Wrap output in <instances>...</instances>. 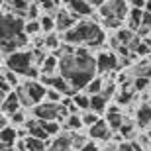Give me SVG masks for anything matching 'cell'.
Returning a JSON list of instances; mask_svg holds the SVG:
<instances>
[{"instance_id":"obj_43","label":"cell","mask_w":151,"mask_h":151,"mask_svg":"<svg viewBox=\"0 0 151 151\" xmlns=\"http://www.w3.org/2000/svg\"><path fill=\"white\" fill-rule=\"evenodd\" d=\"M81 151H100V149H98V145H96V143H86V145H84Z\"/></svg>"},{"instance_id":"obj_18","label":"cell","mask_w":151,"mask_h":151,"mask_svg":"<svg viewBox=\"0 0 151 151\" xmlns=\"http://www.w3.org/2000/svg\"><path fill=\"white\" fill-rule=\"evenodd\" d=\"M108 98L104 94H96V96H90V110L96 114H106L108 110Z\"/></svg>"},{"instance_id":"obj_35","label":"cell","mask_w":151,"mask_h":151,"mask_svg":"<svg viewBox=\"0 0 151 151\" xmlns=\"http://www.w3.org/2000/svg\"><path fill=\"white\" fill-rule=\"evenodd\" d=\"M39 10H41V6L37 4V2H32V4H29V8L28 10H26V22H28V20H39Z\"/></svg>"},{"instance_id":"obj_34","label":"cell","mask_w":151,"mask_h":151,"mask_svg":"<svg viewBox=\"0 0 151 151\" xmlns=\"http://www.w3.org/2000/svg\"><path fill=\"white\" fill-rule=\"evenodd\" d=\"M102 118H100V114H96V112H92V110H88V112H83V122H84V126L86 128H92L96 122H100Z\"/></svg>"},{"instance_id":"obj_13","label":"cell","mask_w":151,"mask_h":151,"mask_svg":"<svg viewBox=\"0 0 151 151\" xmlns=\"http://www.w3.org/2000/svg\"><path fill=\"white\" fill-rule=\"evenodd\" d=\"M18 110H22V102L18 98V92L14 90V92H10V94L2 100V114L12 116V114H16Z\"/></svg>"},{"instance_id":"obj_14","label":"cell","mask_w":151,"mask_h":151,"mask_svg":"<svg viewBox=\"0 0 151 151\" xmlns=\"http://www.w3.org/2000/svg\"><path fill=\"white\" fill-rule=\"evenodd\" d=\"M135 124L139 126L141 129H149L151 128V104L145 102L137 108V114H135Z\"/></svg>"},{"instance_id":"obj_39","label":"cell","mask_w":151,"mask_h":151,"mask_svg":"<svg viewBox=\"0 0 151 151\" xmlns=\"http://www.w3.org/2000/svg\"><path fill=\"white\" fill-rule=\"evenodd\" d=\"M10 92H14V86H12L10 83H6L4 78H2V83H0V94H2V100H4Z\"/></svg>"},{"instance_id":"obj_17","label":"cell","mask_w":151,"mask_h":151,"mask_svg":"<svg viewBox=\"0 0 151 151\" xmlns=\"http://www.w3.org/2000/svg\"><path fill=\"white\" fill-rule=\"evenodd\" d=\"M39 24H41V34L49 35L53 32H57V18L53 14H43L39 18Z\"/></svg>"},{"instance_id":"obj_27","label":"cell","mask_w":151,"mask_h":151,"mask_svg":"<svg viewBox=\"0 0 151 151\" xmlns=\"http://www.w3.org/2000/svg\"><path fill=\"white\" fill-rule=\"evenodd\" d=\"M132 75H134V78H137V77L151 78V65L149 63H137V65H134V69H132Z\"/></svg>"},{"instance_id":"obj_4","label":"cell","mask_w":151,"mask_h":151,"mask_svg":"<svg viewBox=\"0 0 151 151\" xmlns=\"http://www.w3.org/2000/svg\"><path fill=\"white\" fill-rule=\"evenodd\" d=\"M4 65L12 71H16L18 75H26L29 69L34 67V57H32V51H16V53H12L10 57H6L4 59Z\"/></svg>"},{"instance_id":"obj_6","label":"cell","mask_w":151,"mask_h":151,"mask_svg":"<svg viewBox=\"0 0 151 151\" xmlns=\"http://www.w3.org/2000/svg\"><path fill=\"white\" fill-rule=\"evenodd\" d=\"M120 67V57L114 55L112 51H100L96 55V71L98 73H108V71H116Z\"/></svg>"},{"instance_id":"obj_5","label":"cell","mask_w":151,"mask_h":151,"mask_svg":"<svg viewBox=\"0 0 151 151\" xmlns=\"http://www.w3.org/2000/svg\"><path fill=\"white\" fill-rule=\"evenodd\" d=\"M129 12V4L128 0H108L106 4H102L98 8V14L102 16V20H108V18H118V20H124Z\"/></svg>"},{"instance_id":"obj_3","label":"cell","mask_w":151,"mask_h":151,"mask_svg":"<svg viewBox=\"0 0 151 151\" xmlns=\"http://www.w3.org/2000/svg\"><path fill=\"white\" fill-rule=\"evenodd\" d=\"M26 32V20L14 12L2 16V41H12Z\"/></svg>"},{"instance_id":"obj_33","label":"cell","mask_w":151,"mask_h":151,"mask_svg":"<svg viewBox=\"0 0 151 151\" xmlns=\"http://www.w3.org/2000/svg\"><path fill=\"white\" fill-rule=\"evenodd\" d=\"M26 143H28V151H47L45 141L35 139V137H32V135H29L28 139H26Z\"/></svg>"},{"instance_id":"obj_31","label":"cell","mask_w":151,"mask_h":151,"mask_svg":"<svg viewBox=\"0 0 151 151\" xmlns=\"http://www.w3.org/2000/svg\"><path fill=\"white\" fill-rule=\"evenodd\" d=\"M132 86H134L135 92H143L151 86V78H143V77H137L132 81Z\"/></svg>"},{"instance_id":"obj_41","label":"cell","mask_w":151,"mask_h":151,"mask_svg":"<svg viewBox=\"0 0 151 151\" xmlns=\"http://www.w3.org/2000/svg\"><path fill=\"white\" fill-rule=\"evenodd\" d=\"M116 149H118V151H135L132 141H122V143H118Z\"/></svg>"},{"instance_id":"obj_26","label":"cell","mask_w":151,"mask_h":151,"mask_svg":"<svg viewBox=\"0 0 151 151\" xmlns=\"http://www.w3.org/2000/svg\"><path fill=\"white\" fill-rule=\"evenodd\" d=\"M2 78H4L6 83H10L12 86H14V90H16L18 86H20V75H18L16 71H12V69H8L6 65L2 67Z\"/></svg>"},{"instance_id":"obj_9","label":"cell","mask_w":151,"mask_h":151,"mask_svg":"<svg viewBox=\"0 0 151 151\" xmlns=\"http://www.w3.org/2000/svg\"><path fill=\"white\" fill-rule=\"evenodd\" d=\"M26 88H28V94L29 98H32V102H34L35 106L37 104H41V102H45V96H47V86H45L41 81H26Z\"/></svg>"},{"instance_id":"obj_8","label":"cell","mask_w":151,"mask_h":151,"mask_svg":"<svg viewBox=\"0 0 151 151\" xmlns=\"http://www.w3.org/2000/svg\"><path fill=\"white\" fill-rule=\"evenodd\" d=\"M69 12H73L75 16L83 18H92L94 16V6L90 4L88 0H69V4L65 6Z\"/></svg>"},{"instance_id":"obj_40","label":"cell","mask_w":151,"mask_h":151,"mask_svg":"<svg viewBox=\"0 0 151 151\" xmlns=\"http://www.w3.org/2000/svg\"><path fill=\"white\" fill-rule=\"evenodd\" d=\"M114 92H116V84H114V83H106V86H104V90H102V94L110 100V98L114 96Z\"/></svg>"},{"instance_id":"obj_10","label":"cell","mask_w":151,"mask_h":151,"mask_svg":"<svg viewBox=\"0 0 151 151\" xmlns=\"http://www.w3.org/2000/svg\"><path fill=\"white\" fill-rule=\"evenodd\" d=\"M88 137L94 141H108L112 139V128L108 126L106 120H100L92 128H88Z\"/></svg>"},{"instance_id":"obj_20","label":"cell","mask_w":151,"mask_h":151,"mask_svg":"<svg viewBox=\"0 0 151 151\" xmlns=\"http://www.w3.org/2000/svg\"><path fill=\"white\" fill-rule=\"evenodd\" d=\"M57 69H59V59L55 55H49L45 59V63L41 65V75L43 77H53V75H57L55 73Z\"/></svg>"},{"instance_id":"obj_7","label":"cell","mask_w":151,"mask_h":151,"mask_svg":"<svg viewBox=\"0 0 151 151\" xmlns=\"http://www.w3.org/2000/svg\"><path fill=\"white\" fill-rule=\"evenodd\" d=\"M57 32L59 34H67L69 29H73L75 26H77L78 22H81V18L75 16L73 12H69L67 8H59V12H57Z\"/></svg>"},{"instance_id":"obj_30","label":"cell","mask_w":151,"mask_h":151,"mask_svg":"<svg viewBox=\"0 0 151 151\" xmlns=\"http://www.w3.org/2000/svg\"><path fill=\"white\" fill-rule=\"evenodd\" d=\"M26 34L29 37H35V35L41 34V24H39V20H28L26 22Z\"/></svg>"},{"instance_id":"obj_46","label":"cell","mask_w":151,"mask_h":151,"mask_svg":"<svg viewBox=\"0 0 151 151\" xmlns=\"http://www.w3.org/2000/svg\"><path fill=\"white\" fill-rule=\"evenodd\" d=\"M147 135H149V139H151V128H149V134H147Z\"/></svg>"},{"instance_id":"obj_22","label":"cell","mask_w":151,"mask_h":151,"mask_svg":"<svg viewBox=\"0 0 151 151\" xmlns=\"http://www.w3.org/2000/svg\"><path fill=\"white\" fill-rule=\"evenodd\" d=\"M61 45H63V35L59 34V32H53V34L45 35V49H49V51L55 53Z\"/></svg>"},{"instance_id":"obj_19","label":"cell","mask_w":151,"mask_h":151,"mask_svg":"<svg viewBox=\"0 0 151 151\" xmlns=\"http://www.w3.org/2000/svg\"><path fill=\"white\" fill-rule=\"evenodd\" d=\"M104 86H106V83H104V78L96 75V77L92 78V81H90L88 84H86V88H84L83 92H86L88 96H96V94H102V90H104Z\"/></svg>"},{"instance_id":"obj_1","label":"cell","mask_w":151,"mask_h":151,"mask_svg":"<svg viewBox=\"0 0 151 151\" xmlns=\"http://www.w3.org/2000/svg\"><path fill=\"white\" fill-rule=\"evenodd\" d=\"M106 39L104 29L98 24L90 22V20H81L73 29H69L67 34H63V43L69 45H86L88 49L100 47Z\"/></svg>"},{"instance_id":"obj_36","label":"cell","mask_w":151,"mask_h":151,"mask_svg":"<svg viewBox=\"0 0 151 151\" xmlns=\"http://www.w3.org/2000/svg\"><path fill=\"white\" fill-rule=\"evenodd\" d=\"M10 122L14 124V126H26V122H28V116H26V112L22 110H18L16 114H12L10 116Z\"/></svg>"},{"instance_id":"obj_23","label":"cell","mask_w":151,"mask_h":151,"mask_svg":"<svg viewBox=\"0 0 151 151\" xmlns=\"http://www.w3.org/2000/svg\"><path fill=\"white\" fill-rule=\"evenodd\" d=\"M39 124L43 126V129L47 132L49 135H61V129H63V126H61V122H57V120H39Z\"/></svg>"},{"instance_id":"obj_45","label":"cell","mask_w":151,"mask_h":151,"mask_svg":"<svg viewBox=\"0 0 151 151\" xmlns=\"http://www.w3.org/2000/svg\"><path fill=\"white\" fill-rule=\"evenodd\" d=\"M145 12H149V14H151V0H147V4H145Z\"/></svg>"},{"instance_id":"obj_2","label":"cell","mask_w":151,"mask_h":151,"mask_svg":"<svg viewBox=\"0 0 151 151\" xmlns=\"http://www.w3.org/2000/svg\"><path fill=\"white\" fill-rule=\"evenodd\" d=\"M71 116L67 108L63 104H55V102H41L37 106H34V118L37 120H57V122H63Z\"/></svg>"},{"instance_id":"obj_21","label":"cell","mask_w":151,"mask_h":151,"mask_svg":"<svg viewBox=\"0 0 151 151\" xmlns=\"http://www.w3.org/2000/svg\"><path fill=\"white\" fill-rule=\"evenodd\" d=\"M104 120H106L108 126L112 128V132H120V128L126 124V118L120 112H106V118H104Z\"/></svg>"},{"instance_id":"obj_42","label":"cell","mask_w":151,"mask_h":151,"mask_svg":"<svg viewBox=\"0 0 151 151\" xmlns=\"http://www.w3.org/2000/svg\"><path fill=\"white\" fill-rule=\"evenodd\" d=\"M128 4L132 6V8H141V10H145L147 0H128Z\"/></svg>"},{"instance_id":"obj_24","label":"cell","mask_w":151,"mask_h":151,"mask_svg":"<svg viewBox=\"0 0 151 151\" xmlns=\"http://www.w3.org/2000/svg\"><path fill=\"white\" fill-rule=\"evenodd\" d=\"M65 129H69V132H78V129L84 126V122H83V116H78V114H71V116L65 120Z\"/></svg>"},{"instance_id":"obj_16","label":"cell","mask_w":151,"mask_h":151,"mask_svg":"<svg viewBox=\"0 0 151 151\" xmlns=\"http://www.w3.org/2000/svg\"><path fill=\"white\" fill-rule=\"evenodd\" d=\"M143 14H145V10H141V8H129V12H128V28L132 29V32H137V29L141 28Z\"/></svg>"},{"instance_id":"obj_12","label":"cell","mask_w":151,"mask_h":151,"mask_svg":"<svg viewBox=\"0 0 151 151\" xmlns=\"http://www.w3.org/2000/svg\"><path fill=\"white\" fill-rule=\"evenodd\" d=\"M18 129L8 126V128L2 129V134H0V141H2V151H12V147H16L18 143Z\"/></svg>"},{"instance_id":"obj_28","label":"cell","mask_w":151,"mask_h":151,"mask_svg":"<svg viewBox=\"0 0 151 151\" xmlns=\"http://www.w3.org/2000/svg\"><path fill=\"white\" fill-rule=\"evenodd\" d=\"M116 37H118V41H120L122 45H126V47H128V45L134 41L135 32H132L129 28H122V29H118V32H116Z\"/></svg>"},{"instance_id":"obj_32","label":"cell","mask_w":151,"mask_h":151,"mask_svg":"<svg viewBox=\"0 0 151 151\" xmlns=\"http://www.w3.org/2000/svg\"><path fill=\"white\" fill-rule=\"evenodd\" d=\"M63 98H65V94H63V92H59L57 88L47 86V96H45V102H55V104H61Z\"/></svg>"},{"instance_id":"obj_15","label":"cell","mask_w":151,"mask_h":151,"mask_svg":"<svg viewBox=\"0 0 151 151\" xmlns=\"http://www.w3.org/2000/svg\"><path fill=\"white\" fill-rule=\"evenodd\" d=\"M71 149H73V134L57 135L55 141L47 147V151H71Z\"/></svg>"},{"instance_id":"obj_11","label":"cell","mask_w":151,"mask_h":151,"mask_svg":"<svg viewBox=\"0 0 151 151\" xmlns=\"http://www.w3.org/2000/svg\"><path fill=\"white\" fill-rule=\"evenodd\" d=\"M24 128L28 129V132H29V135H32V137H35V139L47 141V139L51 137V135H49V134H47V132L43 129V126L39 124V120H37V118H28V122H26V126H24Z\"/></svg>"},{"instance_id":"obj_44","label":"cell","mask_w":151,"mask_h":151,"mask_svg":"<svg viewBox=\"0 0 151 151\" xmlns=\"http://www.w3.org/2000/svg\"><path fill=\"white\" fill-rule=\"evenodd\" d=\"M88 2H90V4H92V6H94V8H100L102 4H106L108 0H88Z\"/></svg>"},{"instance_id":"obj_38","label":"cell","mask_w":151,"mask_h":151,"mask_svg":"<svg viewBox=\"0 0 151 151\" xmlns=\"http://www.w3.org/2000/svg\"><path fill=\"white\" fill-rule=\"evenodd\" d=\"M102 24L110 29H122V20H118V18H108V20H102Z\"/></svg>"},{"instance_id":"obj_29","label":"cell","mask_w":151,"mask_h":151,"mask_svg":"<svg viewBox=\"0 0 151 151\" xmlns=\"http://www.w3.org/2000/svg\"><path fill=\"white\" fill-rule=\"evenodd\" d=\"M16 92H18V98H20V102H22V108H34L35 104L32 102V98H29V94H28V88H26V84H20L16 88Z\"/></svg>"},{"instance_id":"obj_25","label":"cell","mask_w":151,"mask_h":151,"mask_svg":"<svg viewBox=\"0 0 151 151\" xmlns=\"http://www.w3.org/2000/svg\"><path fill=\"white\" fill-rule=\"evenodd\" d=\"M75 104L78 106V110L81 112H88L90 110V96L86 94V92H77V94L73 96Z\"/></svg>"},{"instance_id":"obj_37","label":"cell","mask_w":151,"mask_h":151,"mask_svg":"<svg viewBox=\"0 0 151 151\" xmlns=\"http://www.w3.org/2000/svg\"><path fill=\"white\" fill-rule=\"evenodd\" d=\"M118 134H120V135H124V139H129V137L134 135V124L126 122V124L122 126V128H120V132H118Z\"/></svg>"}]
</instances>
